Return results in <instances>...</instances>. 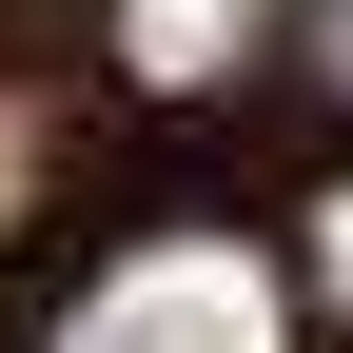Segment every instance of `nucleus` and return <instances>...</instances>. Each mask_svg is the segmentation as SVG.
<instances>
[{"mask_svg": "<svg viewBox=\"0 0 353 353\" xmlns=\"http://www.w3.org/2000/svg\"><path fill=\"white\" fill-rule=\"evenodd\" d=\"M59 353H275V255L255 236H138L59 314Z\"/></svg>", "mask_w": 353, "mask_h": 353, "instance_id": "f257e3e1", "label": "nucleus"}, {"mask_svg": "<svg viewBox=\"0 0 353 353\" xmlns=\"http://www.w3.org/2000/svg\"><path fill=\"white\" fill-rule=\"evenodd\" d=\"M255 20H275V0H118V59H138V79H216Z\"/></svg>", "mask_w": 353, "mask_h": 353, "instance_id": "f03ea898", "label": "nucleus"}, {"mask_svg": "<svg viewBox=\"0 0 353 353\" xmlns=\"http://www.w3.org/2000/svg\"><path fill=\"white\" fill-rule=\"evenodd\" d=\"M334 99H353V0H334Z\"/></svg>", "mask_w": 353, "mask_h": 353, "instance_id": "7ed1b4c3", "label": "nucleus"}]
</instances>
